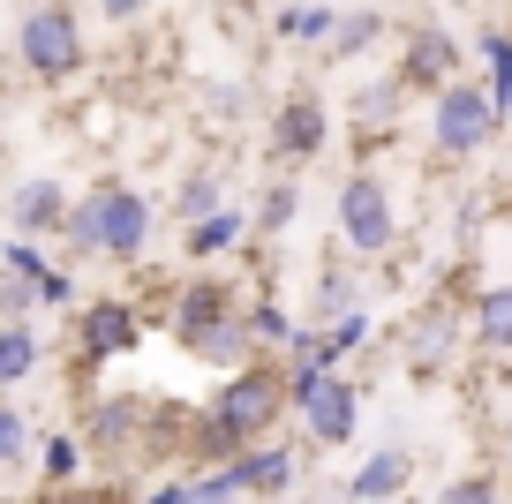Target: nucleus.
Wrapping results in <instances>:
<instances>
[{
  "mask_svg": "<svg viewBox=\"0 0 512 504\" xmlns=\"http://www.w3.org/2000/svg\"><path fill=\"white\" fill-rule=\"evenodd\" d=\"M68 249L76 256H113V264H136L151 241V204L136 189H121V181H106V189H91L83 204H68L61 219Z\"/></svg>",
  "mask_w": 512,
  "mask_h": 504,
  "instance_id": "nucleus-1",
  "label": "nucleus"
},
{
  "mask_svg": "<svg viewBox=\"0 0 512 504\" xmlns=\"http://www.w3.org/2000/svg\"><path fill=\"white\" fill-rule=\"evenodd\" d=\"M279 399H287V384H279L272 369H234V377L219 384V399L204 407V437L219 444V452H241V444H256L272 429Z\"/></svg>",
  "mask_w": 512,
  "mask_h": 504,
  "instance_id": "nucleus-2",
  "label": "nucleus"
},
{
  "mask_svg": "<svg viewBox=\"0 0 512 504\" xmlns=\"http://www.w3.org/2000/svg\"><path fill=\"white\" fill-rule=\"evenodd\" d=\"M497 128H505V113L490 106V91L482 83H437L430 91V143L445 158H475V151H490L497 143Z\"/></svg>",
  "mask_w": 512,
  "mask_h": 504,
  "instance_id": "nucleus-3",
  "label": "nucleus"
},
{
  "mask_svg": "<svg viewBox=\"0 0 512 504\" xmlns=\"http://www.w3.org/2000/svg\"><path fill=\"white\" fill-rule=\"evenodd\" d=\"M16 53H23V68H31L38 83L76 76V68H83V31H76V8H68V0H38L31 16H23V31H16Z\"/></svg>",
  "mask_w": 512,
  "mask_h": 504,
  "instance_id": "nucleus-4",
  "label": "nucleus"
},
{
  "mask_svg": "<svg viewBox=\"0 0 512 504\" xmlns=\"http://www.w3.org/2000/svg\"><path fill=\"white\" fill-rule=\"evenodd\" d=\"M339 234H347L354 256L392 249V196H384L377 174H347L339 181Z\"/></svg>",
  "mask_w": 512,
  "mask_h": 504,
  "instance_id": "nucleus-5",
  "label": "nucleus"
},
{
  "mask_svg": "<svg viewBox=\"0 0 512 504\" xmlns=\"http://www.w3.org/2000/svg\"><path fill=\"white\" fill-rule=\"evenodd\" d=\"M136 309L128 301H91L83 309V331H76V347H83V362H113V354H128L136 347Z\"/></svg>",
  "mask_w": 512,
  "mask_h": 504,
  "instance_id": "nucleus-6",
  "label": "nucleus"
},
{
  "mask_svg": "<svg viewBox=\"0 0 512 504\" xmlns=\"http://www.w3.org/2000/svg\"><path fill=\"white\" fill-rule=\"evenodd\" d=\"M302 422L317 429V444H347L354 422H362V392H354L347 377H324L317 392L302 399Z\"/></svg>",
  "mask_w": 512,
  "mask_h": 504,
  "instance_id": "nucleus-7",
  "label": "nucleus"
},
{
  "mask_svg": "<svg viewBox=\"0 0 512 504\" xmlns=\"http://www.w3.org/2000/svg\"><path fill=\"white\" fill-rule=\"evenodd\" d=\"M324 136H332V113H324V98H287V106H279V121H272V143L287 158H317L324 151Z\"/></svg>",
  "mask_w": 512,
  "mask_h": 504,
  "instance_id": "nucleus-8",
  "label": "nucleus"
},
{
  "mask_svg": "<svg viewBox=\"0 0 512 504\" xmlns=\"http://www.w3.org/2000/svg\"><path fill=\"white\" fill-rule=\"evenodd\" d=\"M407 474H415V459H407V452H369L362 467H354L347 497H354V504H400Z\"/></svg>",
  "mask_w": 512,
  "mask_h": 504,
  "instance_id": "nucleus-9",
  "label": "nucleus"
},
{
  "mask_svg": "<svg viewBox=\"0 0 512 504\" xmlns=\"http://www.w3.org/2000/svg\"><path fill=\"white\" fill-rule=\"evenodd\" d=\"M61 219H68L61 181H23V189L8 196V226H16V234H46V226H61Z\"/></svg>",
  "mask_w": 512,
  "mask_h": 504,
  "instance_id": "nucleus-10",
  "label": "nucleus"
},
{
  "mask_svg": "<svg viewBox=\"0 0 512 504\" xmlns=\"http://www.w3.org/2000/svg\"><path fill=\"white\" fill-rule=\"evenodd\" d=\"M415 91H437V83H452L460 76V46H452L445 31H422L415 46H407V68H400Z\"/></svg>",
  "mask_w": 512,
  "mask_h": 504,
  "instance_id": "nucleus-11",
  "label": "nucleus"
},
{
  "mask_svg": "<svg viewBox=\"0 0 512 504\" xmlns=\"http://www.w3.org/2000/svg\"><path fill=\"white\" fill-rule=\"evenodd\" d=\"M234 474H241V489H256V497H279V489L294 482V452L287 444H241Z\"/></svg>",
  "mask_w": 512,
  "mask_h": 504,
  "instance_id": "nucleus-12",
  "label": "nucleus"
},
{
  "mask_svg": "<svg viewBox=\"0 0 512 504\" xmlns=\"http://www.w3.org/2000/svg\"><path fill=\"white\" fill-rule=\"evenodd\" d=\"M332 31H339V8H324V0H294V8H279V38L332 46Z\"/></svg>",
  "mask_w": 512,
  "mask_h": 504,
  "instance_id": "nucleus-13",
  "label": "nucleus"
},
{
  "mask_svg": "<svg viewBox=\"0 0 512 504\" xmlns=\"http://www.w3.org/2000/svg\"><path fill=\"white\" fill-rule=\"evenodd\" d=\"M226 316H234V294H226V286H189V294H181V339H196V331H211V324H226Z\"/></svg>",
  "mask_w": 512,
  "mask_h": 504,
  "instance_id": "nucleus-14",
  "label": "nucleus"
},
{
  "mask_svg": "<svg viewBox=\"0 0 512 504\" xmlns=\"http://www.w3.org/2000/svg\"><path fill=\"white\" fill-rule=\"evenodd\" d=\"M31 369H38V331L16 316V324H0V392H8V384H23Z\"/></svg>",
  "mask_w": 512,
  "mask_h": 504,
  "instance_id": "nucleus-15",
  "label": "nucleus"
},
{
  "mask_svg": "<svg viewBox=\"0 0 512 504\" xmlns=\"http://www.w3.org/2000/svg\"><path fill=\"white\" fill-rule=\"evenodd\" d=\"M482 68H490V76H482L490 106L512 113V38H505V31H482Z\"/></svg>",
  "mask_w": 512,
  "mask_h": 504,
  "instance_id": "nucleus-16",
  "label": "nucleus"
},
{
  "mask_svg": "<svg viewBox=\"0 0 512 504\" xmlns=\"http://www.w3.org/2000/svg\"><path fill=\"white\" fill-rule=\"evenodd\" d=\"M241 226H249V219H241V211H204V219H189V256H219V249H234V241H241Z\"/></svg>",
  "mask_w": 512,
  "mask_h": 504,
  "instance_id": "nucleus-17",
  "label": "nucleus"
},
{
  "mask_svg": "<svg viewBox=\"0 0 512 504\" xmlns=\"http://www.w3.org/2000/svg\"><path fill=\"white\" fill-rule=\"evenodd\" d=\"M249 339H256V331H249V316H226V324L196 331L189 347H196V354H211V362H241V354H249Z\"/></svg>",
  "mask_w": 512,
  "mask_h": 504,
  "instance_id": "nucleus-18",
  "label": "nucleus"
},
{
  "mask_svg": "<svg viewBox=\"0 0 512 504\" xmlns=\"http://www.w3.org/2000/svg\"><path fill=\"white\" fill-rule=\"evenodd\" d=\"M475 324H482V339H490L497 354H512V286H490V294H482Z\"/></svg>",
  "mask_w": 512,
  "mask_h": 504,
  "instance_id": "nucleus-19",
  "label": "nucleus"
},
{
  "mask_svg": "<svg viewBox=\"0 0 512 504\" xmlns=\"http://www.w3.org/2000/svg\"><path fill=\"white\" fill-rule=\"evenodd\" d=\"M377 38V8H354V16H339V31H332V53L339 61H354V53Z\"/></svg>",
  "mask_w": 512,
  "mask_h": 504,
  "instance_id": "nucleus-20",
  "label": "nucleus"
},
{
  "mask_svg": "<svg viewBox=\"0 0 512 504\" xmlns=\"http://www.w3.org/2000/svg\"><path fill=\"white\" fill-rule=\"evenodd\" d=\"M23 452H31V422L0 399V467H23Z\"/></svg>",
  "mask_w": 512,
  "mask_h": 504,
  "instance_id": "nucleus-21",
  "label": "nucleus"
},
{
  "mask_svg": "<svg viewBox=\"0 0 512 504\" xmlns=\"http://www.w3.org/2000/svg\"><path fill=\"white\" fill-rule=\"evenodd\" d=\"M189 504H241V474H234V467L196 474V482H189Z\"/></svg>",
  "mask_w": 512,
  "mask_h": 504,
  "instance_id": "nucleus-22",
  "label": "nucleus"
},
{
  "mask_svg": "<svg viewBox=\"0 0 512 504\" xmlns=\"http://www.w3.org/2000/svg\"><path fill=\"white\" fill-rule=\"evenodd\" d=\"M294 211H302V189H294V181H279V189L264 196V211H256V226H264V234H279Z\"/></svg>",
  "mask_w": 512,
  "mask_h": 504,
  "instance_id": "nucleus-23",
  "label": "nucleus"
},
{
  "mask_svg": "<svg viewBox=\"0 0 512 504\" xmlns=\"http://www.w3.org/2000/svg\"><path fill=\"white\" fill-rule=\"evenodd\" d=\"M136 422H144V407H136V399H106V407H98V437H106V444H121Z\"/></svg>",
  "mask_w": 512,
  "mask_h": 504,
  "instance_id": "nucleus-24",
  "label": "nucleus"
},
{
  "mask_svg": "<svg viewBox=\"0 0 512 504\" xmlns=\"http://www.w3.org/2000/svg\"><path fill=\"white\" fill-rule=\"evenodd\" d=\"M249 331H264V339H279V347H294V316L279 309V301H256V309H249Z\"/></svg>",
  "mask_w": 512,
  "mask_h": 504,
  "instance_id": "nucleus-25",
  "label": "nucleus"
},
{
  "mask_svg": "<svg viewBox=\"0 0 512 504\" xmlns=\"http://www.w3.org/2000/svg\"><path fill=\"white\" fill-rule=\"evenodd\" d=\"M174 211H181V219H204V211H219V181H211V174H196L189 189L174 196Z\"/></svg>",
  "mask_w": 512,
  "mask_h": 504,
  "instance_id": "nucleus-26",
  "label": "nucleus"
},
{
  "mask_svg": "<svg viewBox=\"0 0 512 504\" xmlns=\"http://www.w3.org/2000/svg\"><path fill=\"white\" fill-rule=\"evenodd\" d=\"M324 339H332V354L362 347V339H369V316H362V309H339V316H332V331H324Z\"/></svg>",
  "mask_w": 512,
  "mask_h": 504,
  "instance_id": "nucleus-27",
  "label": "nucleus"
},
{
  "mask_svg": "<svg viewBox=\"0 0 512 504\" xmlns=\"http://www.w3.org/2000/svg\"><path fill=\"white\" fill-rule=\"evenodd\" d=\"M76 459H83L76 437H53V444H46V482H68V474H76Z\"/></svg>",
  "mask_w": 512,
  "mask_h": 504,
  "instance_id": "nucleus-28",
  "label": "nucleus"
},
{
  "mask_svg": "<svg viewBox=\"0 0 512 504\" xmlns=\"http://www.w3.org/2000/svg\"><path fill=\"white\" fill-rule=\"evenodd\" d=\"M437 504H497V489L482 482V474H460V482H452V489H445Z\"/></svg>",
  "mask_w": 512,
  "mask_h": 504,
  "instance_id": "nucleus-29",
  "label": "nucleus"
},
{
  "mask_svg": "<svg viewBox=\"0 0 512 504\" xmlns=\"http://www.w3.org/2000/svg\"><path fill=\"white\" fill-rule=\"evenodd\" d=\"M91 8H98L106 23H136V16H144V0H91Z\"/></svg>",
  "mask_w": 512,
  "mask_h": 504,
  "instance_id": "nucleus-30",
  "label": "nucleus"
},
{
  "mask_svg": "<svg viewBox=\"0 0 512 504\" xmlns=\"http://www.w3.org/2000/svg\"><path fill=\"white\" fill-rule=\"evenodd\" d=\"M144 504H189V482H159V489H151Z\"/></svg>",
  "mask_w": 512,
  "mask_h": 504,
  "instance_id": "nucleus-31",
  "label": "nucleus"
},
{
  "mask_svg": "<svg viewBox=\"0 0 512 504\" xmlns=\"http://www.w3.org/2000/svg\"><path fill=\"white\" fill-rule=\"evenodd\" d=\"M256 504H279V497H256Z\"/></svg>",
  "mask_w": 512,
  "mask_h": 504,
  "instance_id": "nucleus-32",
  "label": "nucleus"
}]
</instances>
